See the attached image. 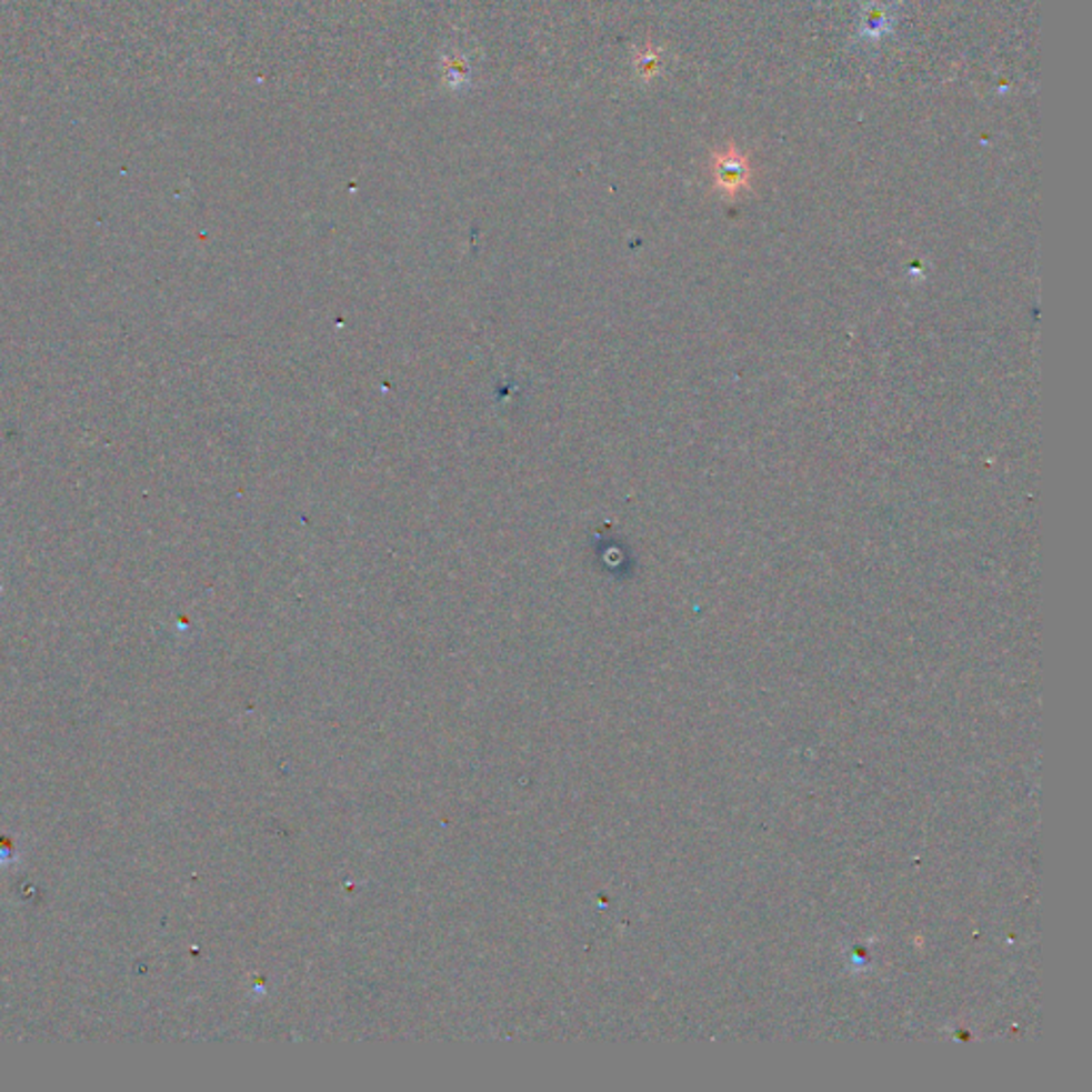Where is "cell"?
I'll use <instances>...</instances> for the list:
<instances>
[{"mask_svg": "<svg viewBox=\"0 0 1092 1092\" xmlns=\"http://www.w3.org/2000/svg\"><path fill=\"white\" fill-rule=\"evenodd\" d=\"M715 178L721 190L737 192L739 188L747 184V164L741 154L730 150L728 154H720L718 167H715Z\"/></svg>", "mask_w": 1092, "mask_h": 1092, "instance_id": "obj_1", "label": "cell"}]
</instances>
